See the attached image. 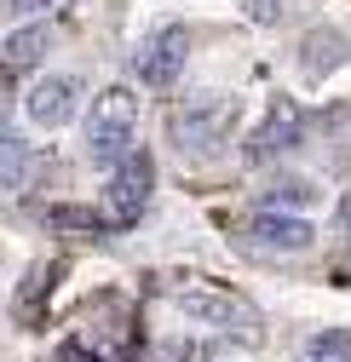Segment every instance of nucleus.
<instances>
[{
    "label": "nucleus",
    "mask_w": 351,
    "mask_h": 362,
    "mask_svg": "<svg viewBox=\"0 0 351 362\" xmlns=\"http://www.w3.org/2000/svg\"><path fill=\"white\" fill-rule=\"evenodd\" d=\"M242 12H248L253 23H277V18H282V0H242Z\"/></svg>",
    "instance_id": "nucleus-16"
},
{
    "label": "nucleus",
    "mask_w": 351,
    "mask_h": 362,
    "mask_svg": "<svg viewBox=\"0 0 351 362\" xmlns=\"http://www.w3.org/2000/svg\"><path fill=\"white\" fill-rule=\"evenodd\" d=\"M340 213H345V230H351V202H345V207H340Z\"/></svg>",
    "instance_id": "nucleus-18"
},
{
    "label": "nucleus",
    "mask_w": 351,
    "mask_h": 362,
    "mask_svg": "<svg viewBox=\"0 0 351 362\" xmlns=\"http://www.w3.org/2000/svg\"><path fill=\"white\" fill-rule=\"evenodd\" d=\"M242 230H248L259 247H277V253H299V247L317 242V224L299 218V213H288V207H259Z\"/></svg>",
    "instance_id": "nucleus-6"
},
{
    "label": "nucleus",
    "mask_w": 351,
    "mask_h": 362,
    "mask_svg": "<svg viewBox=\"0 0 351 362\" xmlns=\"http://www.w3.org/2000/svg\"><path fill=\"white\" fill-rule=\"evenodd\" d=\"M179 310L196 316V322H207V328L236 334V339H253V334H259L253 305H248L242 293H231V288H213V282H185V288H179Z\"/></svg>",
    "instance_id": "nucleus-4"
},
{
    "label": "nucleus",
    "mask_w": 351,
    "mask_h": 362,
    "mask_svg": "<svg viewBox=\"0 0 351 362\" xmlns=\"http://www.w3.org/2000/svg\"><path fill=\"white\" fill-rule=\"evenodd\" d=\"M133 150H139V93L133 86H104L93 98V115H86V156L115 173Z\"/></svg>",
    "instance_id": "nucleus-2"
},
{
    "label": "nucleus",
    "mask_w": 351,
    "mask_h": 362,
    "mask_svg": "<svg viewBox=\"0 0 351 362\" xmlns=\"http://www.w3.org/2000/svg\"><path fill=\"white\" fill-rule=\"evenodd\" d=\"M156 196V156L139 144L133 156H127L115 173H110V185H104V218H110V230H127V224H139V213L150 207Z\"/></svg>",
    "instance_id": "nucleus-3"
},
{
    "label": "nucleus",
    "mask_w": 351,
    "mask_h": 362,
    "mask_svg": "<svg viewBox=\"0 0 351 362\" xmlns=\"http://www.w3.org/2000/svg\"><path fill=\"white\" fill-rule=\"evenodd\" d=\"M265 202H311V185H299V178H277L265 190Z\"/></svg>",
    "instance_id": "nucleus-15"
},
{
    "label": "nucleus",
    "mask_w": 351,
    "mask_h": 362,
    "mask_svg": "<svg viewBox=\"0 0 351 362\" xmlns=\"http://www.w3.org/2000/svg\"><path fill=\"white\" fill-rule=\"evenodd\" d=\"M185 58H190L185 23H161V29L144 35V47L133 52V75H139L144 86H173V81L185 75Z\"/></svg>",
    "instance_id": "nucleus-5"
},
{
    "label": "nucleus",
    "mask_w": 351,
    "mask_h": 362,
    "mask_svg": "<svg viewBox=\"0 0 351 362\" xmlns=\"http://www.w3.org/2000/svg\"><path fill=\"white\" fill-rule=\"evenodd\" d=\"M58 282H64V259H35V264L23 270V282H18V293H12L18 322H23V328H35V322H40V299H47Z\"/></svg>",
    "instance_id": "nucleus-9"
},
{
    "label": "nucleus",
    "mask_w": 351,
    "mask_h": 362,
    "mask_svg": "<svg viewBox=\"0 0 351 362\" xmlns=\"http://www.w3.org/2000/svg\"><path fill=\"white\" fill-rule=\"evenodd\" d=\"M75 104H81V75H47V81H35L23 93V115L35 127H47V132L64 127L75 115Z\"/></svg>",
    "instance_id": "nucleus-7"
},
{
    "label": "nucleus",
    "mask_w": 351,
    "mask_h": 362,
    "mask_svg": "<svg viewBox=\"0 0 351 362\" xmlns=\"http://www.w3.org/2000/svg\"><path fill=\"white\" fill-rule=\"evenodd\" d=\"M345 58H351V40H345L340 29H328V23H323V29H305V40H299V69H305V75L323 81V75H334Z\"/></svg>",
    "instance_id": "nucleus-11"
},
{
    "label": "nucleus",
    "mask_w": 351,
    "mask_h": 362,
    "mask_svg": "<svg viewBox=\"0 0 351 362\" xmlns=\"http://www.w3.org/2000/svg\"><path fill=\"white\" fill-rule=\"evenodd\" d=\"M47 230H52V236H69V242H98V236L110 230V218H104V207L58 202V207H47Z\"/></svg>",
    "instance_id": "nucleus-13"
},
{
    "label": "nucleus",
    "mask_w": 351,
    "mask_h": 362,
    "mask_svg": "<svg viewBox=\"0 0 351 362\" xmlns=\"http://www.w3.org/2000/svg\"><path fill=\"white\" fill-rule=\"evenodd\" d=\"M64 0H12V18H23V12H58Z\"/></svg>",
    "instance_id": "nucleus-17"
},
{
    "label": "nucleus",
    "mask_w": 351,
    "mask_h": 362,
    "mask_svg": "<svg viewBox=\"0 0 351 362\" xmlns=\"http://www.w3.org/2000/svg\"><path fill=\"white\" fill-rule=\"evenodd\" d=\"M47 47H52V23H18L0 40V64H6V75H23L35 64H47Z\"/></svg>",
    "instance_id": "nucleus-10"
},
{
    "label": "nucleus",
    "mask_w": 351,
    "mask_h": 362,
    "mask_svg": "<svg viewBox=\"0 0 351 362\" xmlns=\"http://www.w3.org/2000/svg\"><path fill=\"white\" fill-rule=\"evenodd\" d=\"M299 362H351V328H323L299 345Z\"/></svg>",
    "instance_id": "nucleus-14"
},
{
    "label": "nucleus",
    "mask_w": 351,
    "mask_h": 362,
    "mask_svg": "<svg viewBox=\"0 0 351 362\" xmlns=\"http://www.w3.org/2000/svg\"><path fill=\"white\" fill-rule=\"evenodd\" d=\"M47 167H52V161L40 156V150H29L18 132H6V139H0V185H6L12 196L29 190V185H35V173H47Z\"/></svg>",
    "instance_id": "nucleus-12"
},
{
    "label": "nucleus",
    "mask_w": 351,
    "mask_h": 362,
    "mask_svg": "<svg viewBox=\"0 0 351 362\" xmlns=\"http://www.w3.org/2000/svg\"><path fill=\"white\" fill-rule=\"evenodd\" d=\"M299 139H305V110H299L288 93H277L271 110H265V127H259V132H253V144H248V156H253V161H271V156L294 150Z\"/></svg>",
    "instance_id": "nucleus-8"
},
{
    "label": "nucleus",
    "mask_w": 351,
    "mask_h": 362,
    "mask_svg": "<svg viewBox=\"0 0 351 362\" xmlns=\"http://www.w3.org/2000/svg\"><path fill=\"white\" fill-rule=\"evenodd\" d=\"M236 121H242V104L231 93H190L185 104L167 110V139L179 156H219L231 139H236Z\"/></svg>",
    "instance_id": "nucleus-1"
}]
</instances>
